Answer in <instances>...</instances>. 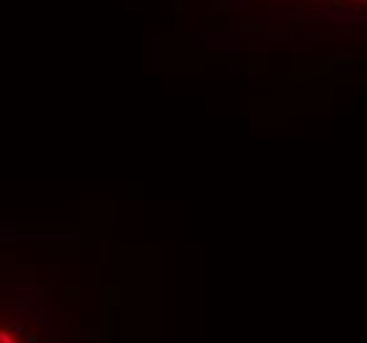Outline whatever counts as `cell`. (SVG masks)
Masks as SVG:
<instances>
[{
    "mask_svg": "<svg viewBox=\"0 0 367 343\" xmlns=\"http://www.w3.org/2000/svg\"><path fill=\"white\" fill-rule=\"evenodd\" d=\"M301 3L328 8V11H335V13H344V16L367 19V0H301Z\"/></svg>",
    "mask_w": 367,
    "mask_h": 343,
    "instance_id": "cell-1",
    "label": "cell"
}]
</instances>
